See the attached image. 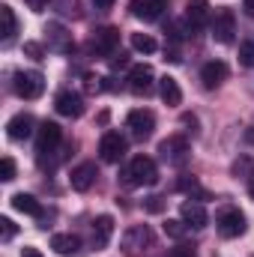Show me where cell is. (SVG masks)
<instances>
[{
	"mask_svg": "<svg viewBox=\"0 0 254 257\" xmlns=\"http://www.w3.org/2000/svg\"><path fill=\"white\" fill-rule=\"evenodd\" d=\"M144 209H147V212H162V209H165V197H162V194L147 197V200H144Z\"/></svg>",
	"mask_w": 254,
	"mask_h": 257,
	"instance_id": "obj_32",
	"label": "cell"
},
{
	"mask_svg": "<svg viewBox=\"0 0 254 257\" xmlns=\"http://www.w3.org/2000/svg\"><path fill=\"white\" fill-rule=\"evenodd\" d=\"M165 9H168V0H132L129 3V12L141 21H156Z\"/></svg>",
	"mask_w": 254,
	"mask_h": 257,
	"instance_id": "obj_14",
	"label": "cell"
},
{
	"mask_svg": "<svg viewBox=\"0 0 254 257\" xmlns=\"http://www.w3.org/2000/svg\"><path fill=\"white\" fill-rule=\"evenodd\" d=\"M150 242H153V230H150L147 224H132L126 233H123V242H120V245H123L126 254H138V251L147 248Z\"/></svg>",
	"mask_w": 254,
	"mask_h": 257,
	"instance_id": "obj_10",
	"label": "cell"
},
{
	"mask_svg": "<svg viewBox=\"0 0 254 257\" xmlns=\"http://www.w3.org/2000/svg\"><path fill=\"white\" fill-rule=\"evenodd\" d=\"M63 15H78V0H57Z\"/></svg>",
	"mask_w": 254,
	"mask_h": 257,
	"instance_id": "obj_35",
	"label": "cell"
},
{
	"mask_svg": "<svg viewBox=\"0 0 254 257\" xmlns=\"http://www.w3.org/2000/svg\"><path fill=\"white\" fill-rule=\"evenodd\" d=\"M248 194H251V200H254V180H251V186H248Z\"/></svg>",
	"mask_w": 254,
	"mask_h": 257,
	"instance_id": "obj_42",
	"label": "cell"
},
{
	"mask_svg": "<svg viewBox=\"0 0 254 257\" xmlns=\"http://www.w3.org/2000/svg\"><path fill=\"white\" fill-rule=\"evenodd\" d=\"M126 153H129L126 135H120V132H105V135H102V141H99V159H102V162L117 165Z\"/></svg>",
	"mask_w": 254,
	"mask_h": 257,
	"instance_id": "obj_3",
	"label": "cell"
},
{
	"mask_svg": "<svg viewBox=\"0 0 254 257\" xmlns=\"http://www.w3.org/2000/svg\"><path fill=\"white\" fill-rule=\"evenodd\" d=\"M180 218H183L189 227H194V230L206 227V221H209V215H206L203 203H197V200H186V203L180 206Z\"/></svg>",
	"mask_w": 254,
	"mask_h": 257,
	"instance_id": "obj_17",
	"label": "cell"
},
{
	"mask_svg": "<svg viewBox=\"0 0 254 257\" xmlns=\"http://www.w3.org/2000/svg\"><path fill=\"white\" fill-rule=\"evenodd\" d=\"M84 87H87L90 93H99V90H105V84H102V78H93V75L87 78V84H84Z\"/></svg>",
	"mask_w": 254,
	"mask_h": 257,
	"instance_id": "obj_36",
	"label": "cell"
},
{
	"mask_svg": "<svg viewBox=\"0 0 254 257\" xmlns=\"http://www.w3.org/2000/svg\"><path fill=\"white\" fill-rule=\"evenodd\" d=\"M21 257H42V251L33 248V245H24V248H21Z\"/></svg>",
	"mask_w": 254,
	"mask_h": 257,
	"instance_id": "obj_38",
	"label": "cell"
},
{
	"mask_svg": "<svg viewBox=\"0 0 254 257\" xmlns=\"http://www.w3.org/2000/svg\"><path fill=\"white\" fill-rule=\"evenodd\" d=\"M186 21L191 30H200L209 21V0H189L186 6Z\"/></svg>",
	"mask_w": 254,
	"mask_h": 257,
	"instance_id": "obj_18",
	"label": "cell"
},
{
	"mask_svg": "<svg viewBox=\"0 0 254 257\" xmlns=\"http://www.w3.org/2000/svg\"><path fill=\"white\" fill-rule=\"evenodd\" d=\"M15 230H18V227H15V221L3 215V218H0V236H3V242H9V239L15 236Z\"/></svg>",
	"mask_w": 254,
	"mask_h": 257,
	"instance_id": "obj_31",
	"label": "cell"
},
{
	"mask_svg": "<svg viewBox=\"0 0 254 257\" xmlns=\"http://www.w3.org/2000/svg\"><path fill=\"white\" fill-rule=\"evenodd\" d=\"M132 48L141 51V54H153L159 45H156V39L150 33H132Z\"/></svg>",
	"mask_w": 254,
	"mask_h": 257,
	"instance_id": "obj_26",
	"label": "cell"
},
{
	"mask_svg": "<svg viewBox=\"0 0 254 257\" xmlns=\"http://www.w3.org/2000/svg\"><path fill=\"white\" fill-rule=\"evenodd\" d=\"M96 3V9H111L114 6V0H93Z\"/></svg>",
	"mask_w": 254,
	"mask_h": 257,
	"instance_id": "obj_40",
	"label": "cell"
},
{
	"mask_svg": "<svg viewBox=\"0 0 254 257\" xmlns=\"http://www.w3.org/2000/svg\"><path fill=\"white\" fill-rule=\"evenodd\" d=\"M177 189H180L183 194H189L191 200H197V203H200V200H209V192H206V189H200L197 177H191V174H183V177H180Z\"/></svg>",
	"mask_w": 254,
	"mask_h": 257,
	"instance_id": "obj_22",
	"label": "cell"
},
{
	"mask_svg": "<svg viewBox=\"0 0 254 257\" xmlns=\"http://www.w3.org/2000/svg\"><path fill=\"white\" fill-rule=\"evenodd\" d=\"M12 206L18 209V212H27V215H42V206H39V200L33 197V194H12Z\"/></svg>",
	"mask_w": 254,
	"mask_h": 257,
	"instance_id": "obj_24",
	"label": "cell"
},
{
	"mask_svg": "<svg viewBox=\"0 0 254 257\" xmlns=\"http://www.w3.org/2000/svg\"><path fill=\"white\" fill-rule=\"evenodd\" d=\"M156 75H153V66L147 63H138L129 69V90L135 93V96H150L153 90H156Z\"/></svg>",
	"mask_w": 254,
	"mask_h": 257,
	"instance_id": "obj_5",
	"label": "cell"
},
{
	"mask_svg": "<svg viewBox=\"0 0 254 257\" xmlns=\"http://www.w3.org/2000/svg\"><path fill=\"white\" fill-rule=\"evenodd\" d=\"M24 54L33 57V60H42V57H45V48H42L39 42H24Z\"/></svg>",
	"mask_w": 254,
	"mask_h": 257,
	"instance_id": "obj_33",
	"label": "cell"
},
{
	"mask_svg": "<svg viewBox=\"0 0 254 257\" xmlns=\"http://www.w3.org/2000/svg\"><path fill=\"white\" fill-rule=\"evenodd\" d=\"M126 126H129V132H132V138H138V141H147V138L153 135V128H156V117H153V111H147V108H138V111H129Z\"/></svg>",
	"mask_w": 254,
	"mask_h": 257,
	"instance_id": "obj_7",
	"label": "cell"
},
{
	"mask_svg": "<svg viewBox=\"0 0 254 257\" xmlns=\"http://www.w3.org/2000/svg\"><path fill=\"white\" fill-rule=\"evenodd\" d=\"M6 135H9L12 141L30 138V135H33V117H30V114H15V117L6 123Z\"/></svg>",
	"mask_w": 254,
	"mask_h": 257,
	"instance_id": "obj_20",
	"label": "cell"
},
{
	"mask_svg": "<svg viewBox=\"0 0 254 257\" xmlns=\"http://www.w3.org/2000/svg\"><path fill=\"white\" fill-rule=\"evenodd\" d=\"M200 81H203L206 90L221 87V84L227 81V63H221V60H209V63H203V69H200Z\"/></svg>",
	"mask_w": 254,
	"mask_h": 257,
	"instance_id": "obj_16",
	"label": "cell"
},
{
	"mask_svg": "<svg viewBox=\"0 0 254 257\" xmlns=\"http://www.w3.org/2000/svg\"><path fill=\"white\" fill-rule=\"evenodd\" d=\"M162 227H165V233H168L171 239H183V236H186V230H189V224H186L183 218H168Z\"/></svg>",
	"mask_w": 254,
	"mask_h": 257,
	"instance_id": "obj_27",
	"label": "cell"
},
{
	"mask_svg": "<svg viewBox=\"0 0 254 257\" xmlns=\"http://www.w3.org/2000/svg\"><path fill=\"white\" fill-rule=\"evenodd\" d=\"M159 183V168L150 156H135L123 171V186L138 189V186H156Z\"/></svg>",
	"mask_w": 254,
	"mask_h": 257,
	"instance_id": "obj_1",
	"label": "cell"
},
{
	"mask_svg": "<svg viewBox=\"0 0 254 257\" xmlns=\"http://www.w3.org/2000/svg\"><path fill=\"white\" fill-rule=\"evenodd\" d=\"M96 177H99V168L93 165V162H84V165H78L75 171H72V189L75 192H90L93 189V183H96Z\"/></svg>",
	"mask_w": 254,
	"mask_h": 257,
	"instance_id": "obj_15",
	"label": "cell"
},
{
	"mask_svg": "<svg viewBox=\"0 0 254 257\" xmlns=\"http://www.w3.org/2000/svg\"><path fill=\"white\" fill-rule=\"evenodd\" d=\"M12 87H15V93H18L21 99H39L42 90H45V78H42V72H36V69L15 72Z\"/></svg>",
	"mask_w": 254,
	"mask_h": 257,
	"instance_id": "obj_4",
	"label": "cell"
},
{
	"mask_svg": "<svg viewBox=\"0 0 254 257\" xmlns=\"http://www.w3.org/2000/svg\"><path fill=\"white\" fill-rule=\"evenodd\" d=\"M233 33H236V15H233V9H215V15H212V39L221 42V45H230Z\"/></svg>",
	"mask_w": 254,
	"mask_h": 257,
	"instance_id": "obj_6",
	"label": "cell"
},
{
	"mask_svg": "<svg viewBox=\"0 0 254 257\" xmlns=\"http://www.w3.org/2000/svg\"><path fill=\"white\" fill-rule=\"evenodd\" d=\"M239 63L254 69V42H242L239 45Z\"/></svg>",
	"mask_w": 254,
	"mask_h": 257,
	"instance_id": "obj_28",
	"label": "cell"
},
{
	"mask_svg": "<svg viewBox=\"0 0 254 257\" xmlns=\"http://www.w3.org/2000/svg\"><path fill=\"white\" fill-rule=\"evenodd\" d=\"M168 257H197V251H194V245H177V248H171Z\"/></svg>",
	"mask_w": 254,
	"mask_h": 257,
	"instance_id": "obj_34",
	"label": "cell"
},
{
	"mask_svg": "<svg viewBox=\"0 0 254 257\" xmlns=\"http://www.w3.org/2000/svg\"><path fill=\"white\" fill-rule=\"evenodd\" d=\"M159 153H162V159H165L168 165H174V168H183V165L191 159V147H189V141H186L183 135L165 138V141L159 144Z\"/></svg>",
	"mask_w": 254,
	"mask_h": 257,
	"instance_id": "obj_2",
	"label": "cell"
},
{
	"mask_svg": "<svg viewBox=\"0 0 254 257\" xmlns=\"http://www.w3.org/2000/svg\"><path fill=\"white\" fill-rule=\"evenodd\" d=\"M54 108H57V114L60 117H81L84 114V99H81V93H75V90H60L57 93V99H54Z\"/></svg>",
	"mask_w": 254,
	"mask_h": 257,
	"instance_id": "obj_11",
	"label": "cell"
},
{
	"mask_svg": "<svg viewBox=\"0 0 254 257\" xmlns=\"http://www.w3.org/2000/svg\"><path fill=\"white\" fill-rule=\"evenodd\" d=\"M114 236V218L111 215H99L93 221V248H105Z\"/></svg>",
	"mask_w": 254,
	"mask_h": 257,
	"instance_id": "obj_19",
	"label": "cell"
},
{
	"mask_svg": "<svg viewBox=\"0 0 254 257\" xmlns=\"http://www.w3.org/2000/svg\"><path fill=\"white\" fill-rule=\"evenodd\" d=\"M45 39H48V48L51 51H72L75 48V42H72V33L66 30L63 24H57V21H51V24H45Z\"/></svg>",
	"mask_w": 254,
	"mask_h": 257,
	"instance_id": "obj_13",
	"label": "cell"
},
{
	"mask_svg": "<svg viewBox=\"0 0 254 257\" xmlns=\"http://www.w3.org/2000/svg\"><path fill=\"white\" fill-rule=\"evenodd\" d=\"M245 144H254V126L245 128Z\"/></svg>",
	"mask_w": 254,
	"mask_h": 257,
	"instance_id": "obj_41",
	"label": "cell"
},
{
	"mask_svg": "<svg viewBox=\"0 0 254 257\" xmlns=\"http://www.w3.org/2000/svg\"><path fill=\"white\" fill-rule=\"evenodd\" d=\"M0 18H3V42H12L18 33V21H15L12 6H0Z\"/></svg>",
	"mask_w": 254,
	"mask_h": 257,
	"instance_id": "obj_25",
	"label": "cell"
},
{
	"mask_svg": "<svg viewBox=\"0 0 254 257\" xmlns=\"http://www.w3.org/2000/svg\"><path fill=\"white\" fill-rule=\"evenodd\" d=\"M60 138H63V128L57 126L54 120H45L39 132H36V153H39V162L45 159V153H54V147L60 144Z\"/></svg>",
	"mask_w": 254,
	"mask_h": 257,
	"instance_id": "obj_8",
	"label": "cell"
},
{
	"mask_svg": "<svg viewBox=\"0 0 254 257\" xmlns=\"http://www.w3.org/2000/svg\"><path fill=\"white\" fill-rule=\"evenodd\" d=\"M242 9H245V15L254 18V0H242Z\"/></svg>",
	"mask_w": 254,
	"mask_h": 257,
	"instance_id": "obj_39",
	"label": "cell"
},
{
	"mask_svg": "<svg viewBox=\"0 0 254 257\" xmlns=\"http://www.w3.org/2000/svg\"><path fill=\"white\" fill-rule=\"evenodd\" d=\"M90 45L96 54H114V48L120 45V30L117 27H99V30H93Z\"/></svg>",
	"mask_w": 254,
	"mask_h": 257,
	"instance_id": "obj_12",
	"label": "cell"
},
{
	"mask_svg": "<svg viewBox=\"0 0 254 257\" xmlns=\"http://www.w3.org/2000/svg\"><path fill=\"white\" fill-rule=\"evenodd\" d=\"M24 3H27V6H30L33 12H42V9L48 6V0H24Z\"/></svg>",
	"mask_w": 254,
	"mask_h": 257,
	"instance_id": "obj_37",
	"label": "cell"
},
{
	"mask_svg": "<svg viewBox=\"0 0 254 257\" xmlns=\"http://www.w3.org/2000/svg\"><path fill=\"white\" fill-rule=\"evenodd\" d=\"M0 180H3V183H12V180H15V162H12L9 156L0 162Z\"/></svg>",
	"mask_w": 254,
	"mask_h": 257,
	"instance_id": "obj_29",
	"label": "cell"
},
{
	"mask_svg": "<svg viewBox=\"0 0 254 257\" xmlns=\"http://www.w3.org/2000/svg\"><path fill=\"white\" fill-rule=\"evenodd\" d=\"M159 93H162V102H165L168 108H177V105L183 102V90H180L177 78H171V75L159 78Z\"/></svg>",
	"mask_w": 254,
	"mask_h": 257,
	"instance_id": "obj_21",
	"label": "cell"
},
{
	"mask_svg": "<svg viewBox=\"0 0 254 257\" xmlns=\"http://www.w3.org/2000/svg\"><path fill=\"white\" fill-rule=\"evenodd\" d=\"M230 171H233V177H248V174H251V159H245V156L236 159Z\"/></svg>",
	"mask_w": 254,
	"mask_h": 257,
	"instance_id": "obj_30",
	"label": "cell"
},
{
	"mask_svg": "<svg viewBox=\"0 0 254 257\" xmlns=\"http://www.w3.org/2000/svg\"><path fill=\"white\" fill-rule=\"evenodd\" d=\"M215 224H218V233H221L224 239H236V236L245 233V215H242L239 209H224Z\"/></svg>",
	"mask_w": 254,
	"mask_h": 257,
	"instance_id": "obj_9",
	"label": "cell"
},
{
	"mask_svg": "<svg viewBox=\"0 0 254 257\" xmlns=\"http://www.w3.org/2000/svg\"><path fill=\"white\" fill-rule=\"evenodd\" d=\"M51 248L57 251V254H75L78 248H81V239L75 236V233H54L51 236Z\"/></svg>",
	"mask_w": 254,
	"mask_h": 257,
	"instance_id": "obj_23",
	"label": "cell"
}]
</instances>
